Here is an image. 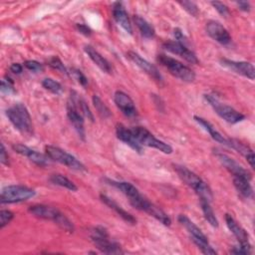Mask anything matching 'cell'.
Instances as JSON below:
<instances>
[{
	"label": "cell",
	"mask_w": 255,
	"mask_h": 255,
	"mask_svg": "<svg viewBox=\"0 0 255 255\" xmlns=\"http://www.w3.org/2000/svg\"><path fill=\"white\" fill-rule=\"evenodd\" d=\"M90 237L92 242L95 244V246L104 253H107V254L123 253L121 246L117 242L111 240L107 229L104 228L103 226L94 227L91 230Z\"/></svg>",
	"instance_id": "4"
},
{
	"label": "cell",
	"mask_w": 255,
	"mask_h": 255,
	"mask_svg": "<svg viewBox=\"0 0 255 255\" xmlns=\"http://www.w3.org/2000/svg\"><path fill=\"white\" fill-rule=\"evenodd\" d=\"M230 252L234 253V254H251L252 253V247H251V245L245 246V245H240L239 244V246L234 247Z\"/></svg>",
	"instance_id": "41"
},
{
	"label": "cell",
	"mask_w": 255,
	"mask_h": 255,
	"mask_svg": "<svg viewBox=\"0 0 255 255\" xmlns=\"http://www.w3.org/2000/svg\"><path fill=\"white\" fill-rule=\"evenodd\" d=\"M107 181L111 185H113V186L117 187L118 189H120L128 198L129 201L134 199V198H136L140 194L138 189L134 185L129 183V182H127V181H116V180H110V179H107Z\"/></svg>",
	"instance_id": "26"
},
{
	"label": "cell",
	"mask_w": 255,
	"mask_h": 255,
	"mask_svg": "<svg viewBox=\"0 0 255 255\" xmlns=\"http://www.w3.org/2000/svg\"><path fill=\"white\" fill-rule=\"evenodd\" d=\"M227 140H228L227 145L231 146L232 148H234L235 150H237L239 153H241V154L247 159V161L249 162L250 166H251L252 168H254V167H255V156H254L253 150H252L249 146L245 145L244 143H242L241 141H239V140H237V139L229 138V139H227Z\"/></svg>",
	"instance_id": "25"
},
{
	"label": "cell",
	"mask_w": 255,
	"mask_h": 255,
	"mask_svg": "<svg viewBox=\"0 0 255 255\" xmlns=\"http://www.w3.org/2000/svg\"><path fill=\"white\" fill-rule=\"evenodd\" d=\"M195 245L201 250V252L203 254H207V255H214V254H217V252L210 246V244L208 242H203V241H200V240H192Z\"/></svg>",
	"instance_id": "36"
},
{
	"label": "cell",
	"mask_w": 255,
	"mask_h": 255,
	"mask_svg": "<svg viewBox=\"0 0 255 255\" xmlns=\"http://www.w3.org/2000/svg\"><path fill=\"white\" fill-rule=\"evenodd\" d=\"M133 22L135 24V26L137 27V29L139 30L140 34L144 37V38H147V39H150V38H153L154 37V29L153 27L145 20L143 19L142 17L138 16V15H135L133 17Z\"/></svg>",
	"instance_id": "29"
},
{
	"label": "cell",
	"mask_w": 255,
	"mask_h": 255,
	"mask_svg": "<svg viewBox=\"0 0 255 255\" xmlns=\"http://www.w3.org/2000/svg\"><path fill=\"white\" fill-rule=\"evenodd\" d=\"M205 99L209 103V105L213 108L215 113L225 122L229 124H237L245 119L244 115L237 112L232 107L221 103L215 96L205 95Z\"/></svg>",
	"instance_id": "7"
},
{
	"label": "cell",
	"mask_w": 255,
	"mask_h": 255,
	"mask_svg": "<svg viewBox=\"0 0 255 255\" xmlns=\"http://www.w3.org/2000/svg\"><path fill=\"white\" fill-rule=\"evenodd\" d=\"M12 148L19 154L21 155H24L26 157H28L31 161H33L35 164L37 165H40V166H45L49 163V157L48 155H44L43 153L41 152H38L34 149H31L30 147L24 145V144H21V143H16L12 146Z\"/></svg>",
	"instance_id": "18"
},
{
	"label": "cell",
	"mask_w": 255,
	"mask_h": 255,
	"mask_svg": "<svg viewBox=\"0 0 255 255\" xmlns=\"http://www.w3.org/2000/svg\"><path fill=\"white\" fill-rule=\"evenodd\" d=\"M45 151L50 159L62 163L71 169H75L78 171L86 170L85 165L79 159H77L74 155L70 154L69 152L63 150L60 147L54 145H47L45 147Z\"/></svg>",
	"instance_id": "8"
},
{
	"label": "cell",
	"mask_w": 255,
	"mask_h": 255,
	"mask_svg": "<svg viewBox=\"0 0 255 255\" xmlns=\"http://www.w3.org/2000/svg\"><path fill=\"white\" fill-rule=\"evenodd\" d=\"M116 133L120 140L128 144L130 148H132L137 153H142V145H140L139 142L136 140L130 128H128L122 124H118L116 128Z\"/></svg>",
	"instance_id": "17"
},
{
	"label": "cell",
	"mask_w": 255,
	"mask_h": 255,
	"mask_svg": "<svg viewBox=\"0 0 255 255\" xmlns=\"http://www.w3.org/2000/svg\"><path fill=\"white\" fill-rule=\"evenodd\" d=\"M6 116L10 123L18 129L22 134H33V123L32 118L25 105L18 103L6 110Z\"/></svg>",
	"instance_id": "2"
},
{
	"label": "cell",
	"mask_w": 255,
	"mask_h": 255,
	"mask_svg": "<svg viewBox=\"0 0 255 255\" xmlns=\"http://www.w3.org/2000/svg\"><path fill=\"white\" fill-rule=\"evenodd\" d=\"M67 116L70 123L72 124L75 130L77 131L78 135L83 140H85L86 132H85V127H84V116L78 110L77 106L71 99H69L67 102Z\"/></svg>",
	"instance_id": "10"
},
{
	"label": "cell",
	"mask_w": 255,
	"mask_h": 255,
	"mask_svg": "<svg viewBox=\"0 0 255 255\" xmlns=\"http://www.w3.org/2000/svg\"><path fill=\"white\" fill-rule=\"evenodd\" d=\"M50 181L53 183V184H56V185H59V186H62V187H65L71 191H77L78 190V187L77 185L72 181L70 180L69 178H67L66 176L62 175V174H59V173H56V174H52L50 176Z\"/></svg>",
	"instance_id": "30"
},
{
	"label": "cell",
	"mask_w": 255,
	"mask_h": 255,
	"mask_svg": "<svg viewBox=\"0 0 255 255\" xmlns=\"http://www.w3.org/2000/svg\"><path fill=\"white\" fill-rule=\"evenodd\" d=\"M178 221L189 232V234L192 237V240L195 239V240H200V241H203V242H208V239L205 236V234L187 216H185L183 214H180L178 216Z\"/></svg>",
	"instance_id": "22"
},
{
	"label": "cell",
	"mask_w": 255,
	"mask_h": 255,
	"mask_svg": "<svg viewBox=\"0 0 255 255\" xmlns=\"http://www.w3.org/2000/svg\"><path fill=\"white\" fill-rule=\"evenodd\" d=\"M73 74L75 76V78L78 80V82L83 86L86 87L88 84V79L86 78V76L82 73V71L80 70H73Z\"/></svg>",
	"instance_id": "42"
},
{
	"label": "cell",
	"mask_w": 255,
	"mask_h": 255,
	"mask_svg": "<svg viewBox=\"0 0 255 255\" xmlns=\"http://www.w3.org/2000/svg\"><path fill=\"white\" fill-rule=\"evenodd\" d=\"M211 5L215 8V10L222 16V17H228L230 15L229 9L228 7L223 4L222 2H218V1H213L211 2Z\"/></svg>",
	"instance_id": "40"
},
{
	"label": "cell",
	"mask_w": 255,
	"mask_h": 255,
	"mask_svg": "<svg viewBox=\"0 0 255 255\" xmlns=\"http://www.w3.org/2000/svg\"><path fill=\"white\" fill-rule=\"evenodd\" d=\"M28 211L35 217L41 218V219H47V220H53L56 222L58 217L62 214L57 208L44 205V204H36L29 207Z\"/></svg>",
	"instance_id": "19"
},
{
	"label": "cell",
	"mask_w": 255,
	"mask_h": 255,
	"mask_svg": "<svg viewBox=\"0 0 255 255\" xmlns=\"http://www.w3.org/2000/svg\"><path fill=\"white\" fill-rule=\"evenodd\" d=\"M157 62L162 65L172 76L183 82L191 83L195 80V73L189 67L169 56L160 54L157 56Z\"/></svg>",
	"instance_id": "3"
},
{
	"label": "cell",
	"mask_w": 255,
	"mask_h": 255,
	"mask_svg": "<svg viewBox=\"0 0 255 255\" xmlns=\"http://www.w3.org/2000/svg\"><path fill=\"white\" fill-rule=\"evenodd\" d=\"M93 104H94V107L96 108L98 114L104 118V119H107L109 117H111V111L110 109L106 106V104L101 100V98L97 95H94L93 96Z\"/></svg>",
	"instance_id": "32"
},
{
	"label": "cell",
	"mask_w": 255,
	"mask_h": 255,
	"mask_svg": "<svg viewBox=\"0 0 255 255\" xmlns=\"http://www.w3.org/2000/svg\"><path fill=\"white\" fill-rule=\"evenodd\" d=\"M133 207L138 210L148 213L149 215L153 216L155 219H157L159 222H161L165 226H169L171 223L169 216L161 208L154 205L153 203H151L148 199H146L143 196H141V198L134 204Z\"/></svg>",
	"instance_id": "9"
},
{
	"label": "cell",
	"mask_w": 255,
	"mask_h": 255,
	"mask_svg": "<svg viewBox=\"0 0 255 255\" xmlns=\"http://www.w3.org/2000/svg\"><path fill=\"white\" fill-rule=\"evenodd\" d=\"M179 4L181 5V7L190 15L192 16H197L198 14V7L194 2L191 1H180Z\"/></svg>",
	"instance_id": "37"
},
{
	"label": "cell",
	"mask_w": 255,
	"mask_h": 255,
	"mask_svg": "<svg viewBox=\"0 0 255 255\" xmlns=\"http://www.w3.org/2000/svg\"><path fill=\"white\" fill-rule=\"evenodd\" d=\"M130 129H131L134 137L136 138V140L139 142L140 145L153 147V148H156V149L160 150L161 152L167 153V154L172 152V147L168 143H165L164 141L157 139L145 128H143V127H133Z\"/></svg>",
	"instance_id": "5"
},
{
	"label": "cell",
	"mask_w": 255,
	"mask_h": 255,
	"mask_svg": "<svg viewBox=\"0 0 255 255\" xmlns=\"http://www.w3.org/2000/svg\"><path fill=\"white\" fill-rule=\"evenodd\" d=\"M163 48L166 51L183 58L190 64H198V59L196 55L191 50L186 48L182 43H179L177 41H167L163 44Z\"/></svg>",
	"instance_id": "15"
},
{
	"label": "cell",
	"mask_w": 255,
	"mask_h": 255,
	"mask_svg": "<svg viewBox=\"0 0 255 255\" xmlns=\"http://www.w3.org/2000/svg\"><path fill=\"white\" fill-rule=\"evenodd\" d=\"M237 6L239 7L240 10H242L244 12H249L250 8H251L249 2H246V1H238L237 2Z\"/></svg>",
	"instance_id": "46"
},
{
	"label": "cell",
	"mask_w": 255,
	"mask_h": 255,
	"mask_svg": "<svg viewBox=\"0 0 255 255\" xmlns=\"http://www.w3.org/2000/svg\"><path fill=\"white\" fill-rule=\"evenodd\" d=\"M225 221H226L227 227L233 233V235L236 237V239L238 240L240 245H245V246L250 245L249 236H248L247 232L237 223V221L230 214L225 215Z\"/></svg>",
	"instance_id": "21"
},
{
	"label": "cell",
	"mask_w": 255,
	"mask_h": 255,
	"mask_svg": "<svg viewBox=\"0 0 255 255\" xmlns=\"http://www.w3.org/2000/svg\"><path fill=\"white\" fill-rule=\"evenodd\" d=\"M220 63L223 67L233 71L236 74H239L250 80H254L255 78L254 67L249 62H243V61L238 62V61H232L228 59H221Z\"/></svg>",
	"instance_id": "14"
},
{
	"label": "cell",
	"mask_w": 255,
	"mask_h": 255,
	"mask_svg": "<svg viewBox=\"0 0 255 255\" xmlns=\"http://www.w3.org/2000/svg\"><path fill=\"white\" fill-rule=\"evenodd\" d=\"M250 180L243 177L233 176V184L236 190L244 197L249 198L253 196V188L249 182Z\"/></svg>",
	"instance_id": "28"
},
{
	"label": "cell",
	"mask_w": 255,
	"mask_h": 255,
	"mask_svg": "<svg viewBox=\"0 0 255 255\" xmlns=\"http://www.w3.org/2000/svg\"><path fill=\"white\" fill-rule=\"evenodd\" d=\"M200 205H201L203 215H204L205 219L208 221V223L212 227H218V220L213 212V209L210 206V202L205 201V200H200Z\"/></svg>",
	"instance_id": "31"
},
{
	"label": "cell",
	"mask_w": 255,
	"mask_h": 255,
	"mask_svg": "<svg viewBox=\"0 0 255 255\" xmlns=\"http://www.w3.org/2000/svg\"><path fill=\"white\" fill-rule=\"evenodd\" d=\"M10 71H11L12 73H14V74L19 75V74L22 73L23 67H22V65H20V64H18V63H13V64L10 66Z\"/></svg>",
	"instance_id": "45"
},
{
	"label": "cell",
	"mask_w": 255,
	"mask_h": 255,
	"mask_svg": "<svg viewBox=\"0 0 255 255\" xmlns=\"http://www.w3.org/2000/svg\"><path fill=\"white\" fill-rule=\"evenodd\" d=\"M86 54L89 56V58L105 73H111L112 72V66L108 62L107 59H105L98 51H96L92 46H85L84 48Z\"/></svg>",
	"instance_id": "23"
},
{
	"label": "cell",
	"mask_w": 255,
	"mask_h": 255,
	"mask_svg": "<svg viewBox=\"0 0 255 255\" xmlns=\"http://www.w3.org/2000/svg\"><path fill=\"white\" fill-rule=\"evenodd\" d=\"M101 200L106 204L108 205L111 209L115 210L118 215H120L125 221H127L128 223H130V224H135L136 223V219L130 214L128 213V211H126L124 208H122V206H120L116 201H114L112 198H110L109 196L105 195V194H101Z\"/></svg>",
	"instance_id": "24"
},
{
	"label": "cell",
	"mask_w": 255,
	"mask_h": 255,
	"mask_svg": "<svg viewBox=\"0 0 255 255\" xmlns=\"http://www.w3.org/2000/svg\"><path fill=\"white\" fill-rule=\"evenodd\" d=\"M77 29L80 33L84 34L85 36H90L92 34V30L85 24H77Z\"/></svg>",
	"instance_id": "44"
},
{
	"label": "cell",
	"mask_w": 255,
	"mask_h": 255,
	"mask_svg": "<svg viewBox=\"0 0 255 255\" xmlns=\"http://www.w3.org/2000/svg\"><path fill=\"white\" fill-rule=\"evenodd\" d=\"M14 82L8 77V78H4L1 82V88H0V91H1V94L3 95H12V94H15L16 91L14 89V86H13Z\"/></svg>",
	"instance_id": "34"
},
{
	"label": "cell",
	"mask_w": 255,
	"mask_h": 255,
	"mask_svg": "<svg viewBox=\"0 0 255 255\" xmlns=\"http://www.w3.org/2000/svg\"><path fill=\"white\" fill-rule=\"evenodd\" d=\"M127 56L129 58L130 61H132L138 68H140L144 73H146L154 81H156L158 83L162 82V77L154 65H152L151 63H149L148 61L143 59L141 56H139L137 53L132 52V51L128 52Z\"/></svg>",
	"instance_id": "13"
},
{
	"label": "cell",
	"mask_w": 255,
	"mask_h": 255,
	"mask_svg": "<svg viewBox=\"0 0 255 255\" xmlns=\"http://www.w3.org/2000/svg\"><path fill=\"white\" fill-rule=\"evenodd\" d=\"M194 120L211 135V137L214 139V140H216V141H218V142H220V143H223V144H226L227 145V143H228V140L218 131V130H216V128L209 123V122H207L206 120H204V119H202V118H200V117H194Z\"/></svg>",
	"instance_id": "27"
},
{
	"label": "cell",
	"mask_w": 255,
	"mask_h": 255,
	"mask_svg": "<svg viewBox=\"0 0 255 255\" xmlns=\"http://www.w3.org/2000/svg\"><path fill=\"white\" fill-rule=\"evenodd\" d=\"M114 101L117 107L122 111V113L127 117H135L136 108L134 106L131 98L122 91H117L114 95Z\"/></svg>",
	"instance_id": "16"
},
{
	"label": "cell",
	"mask_w": 255,
	"mask_h": 255,
	"mask_svg": "<svg viewBox=\"0 0 255 255\" xmlns=\"http://www.w3.org/2000/svg\"><path fill=\"white\" fill-rule=\"evenodd\" d=\"M174 170L178 174L179 178L189 187H191L198 195L200 200L211 202L213 195L210 187L204 182L196 173L189 170L187 167L182 165H174Z\"/></svg>",
	"instance_id": "1"
},
{
	"label": "cell",
	"mask_w": 255,
	"mask_h": 255,
	"mask_svg": "<svg viewBox=\"0 0 255 255\" xmlns=\"http://www.w3.org/2000/svg\"><path fill=\"white\" fill-rule=\"evenodd\" d=\"M49 66L52 69H54V70H56V71H58V72H60V73H62L64 75H68L69 74V72L67 71L66 67L64 66V64L62 63V61L58 57L51 58L49 60Z\"/></svg>",
	"instance_id": "35"
},
{
	"label": "cell",
	"mask_w": 255,
	"mask_h": 255,
	"mask_svg": "<svg viewBox=\"0 0 255 255\" xmlns=\"http://www.w3.org/2000/svg\"><path fill=\"white\" fill-rule=\"evenodd\" d=\"M0 161L2 164L8 165L9 164V156L5 149V146L3 143H1V151H0Z\"/></svg>",
	"instance_id": "43"
},
{
	"label": "cell",
	"mask_w": 255,
	"mask_h": 255,
	"mask_svg": "<svg viewBox=\"0 0 255 255\" xmlns=\"http://www.w3.org/2000/svg\"><path fill=\"white\" fill-rule=\"evenodd\" d=\"M14 217V214L10 210L2 209L0 211V228H4Z\"/></svg>",
	"instance_id": "38"
},
{
	"label": "cell",
	"mask_w": 255,
	"mask_h": 255,
	"mask_svg": "<svg viewBox=\"0 0 255 255\" xmlns=\"http://www.w3.org/2000/svg\"><path fill=\"white\" fill-rule=\"evenodd\" d=\"M36 194L35 190L24 185H8L2 188L0 201L4 203H17L26 201Z\"/></svg>",
	"instance_id": "6"
},
{
	"label": "cell",
	"mask_w": 255,
	"mask_h": 255,
	"mask_svg": "<svg viewBox=\"0 0 255 255\" xmlns=\"http://www.w3.org/2000/svg\"><path fill=\"white\" fill-rule=\"evenodd\" d=\"M24 66H25L29 71L34 72V73H41V72H43V70H44L42 64H40L39 62L34 61V60L25 61Z\"/></svg>",
	"instance_id": "39"
},
{
	"label": "cell",
	"mask_w": 255,
	"mask_h": 255,
	"mask_svg": "<svg viewBox=\"0 0 255 255\" xmlns=\"http://www.w3.org/2000/svg\"><path fill=\"white\" fill-rule=\"evenodd\" d=\"M113 16L116 22L129 35L132 34V27L128 15L122 3L116 2L113 5Z\"/></svg>",
	"instance_id": "20"
},
{
	"label": "cell",
	"mask_w": 255,
	"mask_h": 255,
	"mask_svg": "<svg viewBox=\"0 0 255 255\" xmlns=\"http://www.w3.org/2000/svg\"><path fill=\"white\" fill-rule=\"evenodd\" d=\"M42 86L46 90L50 91L51 93H53L55 95H61L63 93L62 85L59 82H57V81H55V80H53L51 78H45L42 81Z\"/></svg>",
	"instance_id": "33"
},
{
	"label": "cell",
	"mask_w": 255,
	"mask_h": 255,
	"mask_svg": "<svg viewBox=\"0 0 255 255\" xmlns=\"http://www.w3.org/2000/svg\"><path fill=\"white\" fill-rule=\"evenodd\" d=\"M205 30L208 36L219 44L227 45L231 42V36L229 32L217 21H208L205 25Z\"/></svg>",
	"instance_id": "12"
},
{
	"label": "cell",
	"mask_w": 255,
	"mask_h": 255,
	"mask_svg": "<svg viewBox=\"0 0 255 255\" xmlns=\"http://www.w3.org/2000/svg\"><path fill=\"white\" fill-rule=\"evenodd\" d=\"M217 159L220 161V163L233 175L238 177H243L247 179H251V173L245 169L242 165H240L237 161H235L233 158L228 156L225 153L222 152H216L215 153Z\"/></svg>",
	"instance_id": "11"
}]
</instances>
